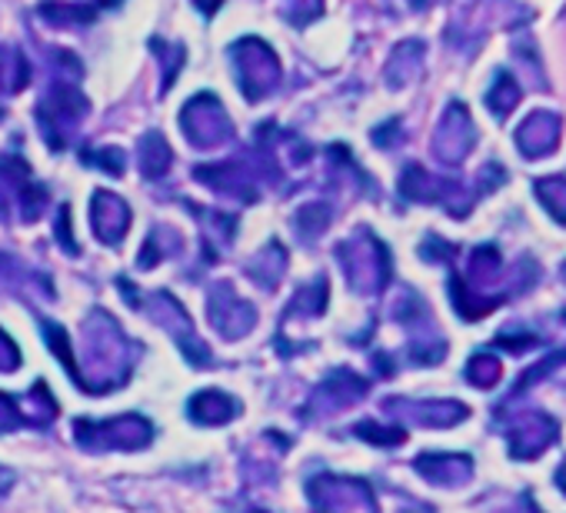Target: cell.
Returning <instances> with one entry per match:
<instances>
[{"instance_id": "obj_6", "label": "cell", "mask_w": 566, "mask_h": 513, "mask_svg": "<svg viewBox=\"0 0 566 513\" xmlns=\"http://www.w3.org/2000/svg\"><path fill=\"white\" fill-rule=\"evenodd\" d=\"M170 147L160 133H147L140 140V170L147 178H163L167 174V167H170Z\"/></svg>"}, {"instance_id": "obj_8", "label": "cell", "mask_w": 566, "mask_h": 513, "mask_svg": "<svg viewBox=\"0 0 566 513\" xmlns=\"http://www.w3.org/2000/svg\"><path fill=\"white\" fill-rule=\"evenodd\" d=\"M41 18L54 28H64V24H87L97 18V8H84V4H57V0H47L41 4Z\"/></svg>"}, {"instance_id": "obj_1", "label": "cell", "mask_w": 566, "mask_h": 513, "mask_svg": "<svg viewBox=\"0 0 566 513\" xmlns=\"http://www.w3.org/2000/svg\"><path fill=\"white\" fill-rule=\"evenodd\" d=\"M87 110H90V104H87V97L81 94V87H74L71 81H57V84L47 90V97L41 100V114H38L47 143H51L54 150H64V143L71 140L74 127L84 120Z\"/></svg>"}, {"instance_id": "obj_9", "label": "cell", "mask_w": 566, "mask_h": 513, "mask_svg": "<svg viewBox=\"0 0 566 513\" xmlns=\"http://www.w3.org/2000/svg\"><path fill=\"white\" fill-rule=\"evenodd\" d=\"M84 160H87V163H100V170H107V174H114V178H120V174H124V163H127V157H124V150H120V147H100V150H90V153H84Z\"/></svg>"}, {"instance_id": "obj_11", "label": "cell", "mask_w": 566, "mask_h": 513, "mask_svg": "<svg viewBox=\"0 0 566 513\" xmlns=\"http://www.w3.org/2000/svg\"><path fill=\"white\" fill-rule=\"evenodd\" d=\"M21 367V348L0 330V374H14Z\"/></svg>"}, {"instance_id": "obj_13", "label": "cell", "mask_w": 566, "mask_h": 513, "mask_svg": "<svg viewBox=\"0 0 566 513\" xmlns=\"http://www.w3.org/2000/svg\"><path fill=\"white\" fill-rule=\"evenodd\" d=\"M18 487V473L11 470V467H4L0 463V496H8L11 490Z\"/></svg>"}, {"instance_id": "obj_4", "label": "cell", "mask_w": 566, "mask_h": 513, "mask_svg": "<svg viewBox=\"0 0 566 513\" xmlns=\"http://www.w3.org/2000/svg\"><path fill=\"white\" fill-rule=\"evenodd\" d=\"M90 221H94V234H97L107 247H114V244L124 241V234H127V227H130V207H127L117 194L97 191L94 201H90Z\"/></svg>"}, {"instance_id": "obj_7", "label": "cell", "mask_w": 566, "mask_h": 513, "mask_svg": "<svg viewBox=\"0 0 566 513\" xmlns=\"http://www.w3.org/2000/svg\"><path fill=\"white\" fill-rule=\"evenodd\" d=\"M41 327H44V340H47V348L54 351V357H57V361L64 364V371H67V374H74V381L81 384L77 357H74V348H71V333H67L61 323H54V320H44Z\"/></svg>"}, {"instance_id": "obj_5", "label": "cell", "mask_w": 566, "mask_h": 513, "mask_svg": "<svg viewBox=\"0 0 566 513\" xmlns=\"http://www.w3.org/2000/svg\"><path fill=\"white\" fill-rule=\"evenodd\" d=\"M191 417L197 424H224L234 417V400L217 394V391H207V394H197L191 400Z\"/></svg>"}, {"instance_id": "obj_2", "label": "cell", "mask_w": 566, "mask_h": 513, "mask_svg": "<svg viewBox=\"0 0 566 513\" xmlns=\"http://www.w3.org/2000/svg\"><path fill=\"white\" fill-rule=\"evenodd\" d=\"M77 443L90 453L97 450H140L150 443V424L137 414L114 417V420H77Z\"/></svg>"}, {"instance_id": "obj_10", "label": "cell", "mask_w": 566, "mask_h": 513, "mask_svg": "<svg viewBox=\"0 0 566 513\" xmlns=\"http://www.w3.org/2000/svg\"><path fill=\"white\" fill-rule=\"evenodd\" d=\"M24 424V410L14 397L0 394V434H11Z\"/></svg>"}, {"instance_id": "obj_12", "label": "cell", "mask_w": 566, "mask_h": 513, "mask_svg": "<svg viewBox=\"0 0 566 513\" xmlns=\"http://www.w3.org/2000/svg\"><path fill=\"white\" fill-rule=\"evenodd\" d=\"M57 237H61L64 250L77 254V244H74V231H71V207H67V204H64V207H61V214H57Z\"/></svg>"}, {"instance_id": "obj_3", "label": "cell", "mask_w": 566, "mask_h": 513, "mask_svg": "<svg viewBox=\"0 0 566 513\" xmlns=\"http://www.w3.org/2000/svg\"><path fill=\"white\" fill-rule=\"evenodd\" d=\"M180 124H183V133L191 137L197 147L221 143L231 133V124L224 117V107L211 94H201V97H194L191 104H186Z\"/></svg>"}]
</instances>
